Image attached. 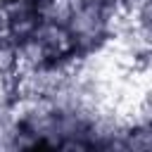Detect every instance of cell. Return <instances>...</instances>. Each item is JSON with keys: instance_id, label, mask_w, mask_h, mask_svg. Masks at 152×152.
I'll return each instance as SVG.
<instances>
[{"instance_id": "6da1fadb", "label": "cell", "mask_w": 152, "mask_h": 152, "mask_svg": "<svg viewBox=\"0 0 152 152\" xmlns=\"http://www.w3.org/2000/svg\"><path fill=\"white\" fill-rule=\"evenodd\" d=\"M45 0H5L0 5V36L12 45H28L48 24Z\"/></svg>"}]
</instances>
